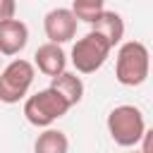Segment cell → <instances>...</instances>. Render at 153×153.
Here are the masks:
<instances>
[{
	"instance_id": "cell-1",
	"label": "cell",
	"mask_w": 153,
	"mask_h": 153,
	"mask_svg": "<svg viewBox=\"0 0 153 153\" xmlns=\"http://www.w3.org/2000/svg\"><path fill=\"white\" fill-rule=\"evenodd\" d=\"M151 72V53L141 41H127L117 50L115 76L122 86H141Z\"/></svg>"
},
{
	"instance_id": "cell-2",
	"label": "cell",
	"mask_w": 153,
	"mask_h": 153,
	"mask_svg": "<svg viewBox=\"0 0 153 153\" xmlns=\"http://www.w3.org/2000/svg\"><path fill=\"white\" fill-rule=\"evenodd\" d=\"M72 105L55 91V88H43L33 96H29L24 100V117L29 120V124L33 127H50L55 120H60L62 115H67Z\"/></svg>"
},
{
	"instance_id": "cell-3",
	"label": "cell",
	"mask_w": 153,
	"mask_h": 153,
	"mask_svg": "<svg viewBox=\"0 0 153 153\" xmlns=\"http://www.w3.org/2000/svg\"><path fill=\"white\" fill-rule=\"evenodd\" d=\"M108 131L115 143L120 146H136L146 131L143 112L134 105H117L108 115Z\"/></svg>"
},
{
	"instance_id": "cell-4",
	"label": "cell",
	"mask_w": 153,
	"mask_h": 153,
	"mask_svg": "<svg viewBox=\"0 0 153 153\" xmlns=\"http://www.w3.org/2000/svg\"><path fill=\"white\" fill-rule=\"evenodd\" d=\"M110 50L112 48L103 36H98L96 31H88L84 38H79L72 45V65L81 74H93V72H98L103 67Z\"/></svg>"
},
{
	"instance_id": "cell-5",
	"label": "cell",
	"mask_w": 153,
	"mask_h": 153,
	"mask_svg": "<svg viewBox=\"0 0 153 153\" xmlns=\"http://www.w3.org/2000/svg\"><path fill=\"white\" fill-rule=\"evenodd\" d=\"M33 84V65L29 60H12L0 69V100L12 105L19 103Z\"/></svg>"
},
{
	"instance_id": "cell-6",
	"label": "cell",
	"mask_w": 153,
	"mask_h": 153,
	"mask_svg": "<svg viewBox=\"0 0 153 153\" xmlns=\"http://www.w3.org/2000/svg\"><path fill=\"white\" fill-rule=\"evenodd\" d=\"M76 17L72 14V10H67V7H55V10H50L48 14H45V19H43V31H45V36H48V43H57V45H62V43H67V41H72L74 36H76Z\"/></svg>"
},
{
	"instance_id": "cell-7",
	"label": "cell",
	"mask_w": 153,
	"mask_h": 153,
	"mask_svg": "<svg viewBox=\"0 0 153 153\" xmlns=\"http://www.w3.org/2000/svg\"><path fill=\"white\" fill-rule=\"evenodd\" d=\"M29 43V26L22 19H7L0 24V55H19Z\"/></svg>"
},
{
	"instance_id": "cell-8",
	"label": "cell",
	"mask_w": 153,
	"mask_h": 153,
	"mask_svg": "<svg viewBox=\"0 0 153 153\" xmlns=\"http://www.w3.org/2000/svg\"><path fill=\"white\" fill-rule=\"evenodd\" d=\"M33 65L38 67V72H43L45 76L53 79V76H57V74L65 72L67 55H65L62 45H57V43H43L33 53Z\"/></svg>"
},
{
	"instance_id": "cell-9",
	"label": "cell",
	"mask_w": 153,
	"mask_h": 153,
	"mask_svg": "<svg viewBox=\"0 0 153 153\" xmlns=\"http://www.w3.org/2000/svg\"><path fill=\"white\" fill-rule=\"evenodd\" d=\"M91 31H96L98 36H103V38L110 43V48H115V45L122 43V38H124V22H122V17H120L117 12L103 10L100 17L93 22V29H91Z\"/></svg>"
},
{
	"instance_id": "cell-10",
	"label": "cell",
	"mask_w": 153,
	"mask_h": 153,
	"mask_svg": "<svg viewBox=\"0 0 153 153\" xmlns=\"http://www.w3.org/2000/svg\"><path fill=\"white\" fill-rule=\"evenodd\" d=\"M50 88H55L69 105H76V103L84 98V81H81L76 74H72V72H62V74L53 76Z\"/></svg>"
},
{
	"instance_id": "cell-11",
	"label": "cell",
	"mask_w": 153,
	"mask_h": 153,
	"mask_svg": "<svg viewBox=\"0 0 153 153\" xmlns=\"http://www.w3.org/2000/svg\"><path fill=\"white\" fill-rule=\"evenodd\" d=\"M67 151H69V141L60 129H45L43 134H38L33 143V153H67Z\"/></svg>"
},
{
	"instance_id": "cell-12",
	"label": "cell",
	"mask_w": 153,
	"mask_h": 153,
	"mask_svg": "<svg viewBox=\"0 0 153 153\" xmlns=\"http://www.w3.org/2000/svg\"><path fill=\"white\" fill-rule=\"evenodd\" d=\"M105 10V0H74L72 2V14L76 17V22H86V24H93L100 12Z\"/></svg>"
},
{
	"instance_id": "cell-13",
	"label": "cell",
	"mask_w": 153,
	"mask_h": 153,
	"mask_svg": "<svg viewBox=\"0 0 153 153\" xmlns=\"http://www.w3.org/2000/svg\"><path fill=\"white\" fill-rule=\"evenodd\" d=\"M14 12H17L14 0H0V24L7 22V19H14Z\"/></svg>"
},
{
	"instance_id": "cell-14",
	"label": "cell",
	"mask_w": 153,
	"mask_h": 153,
	"mask_svg": "<svg viewBox=\"0 0 153 153\" xmlns=\"http://www.w3.org/2000/svg\"><path fill=\"white\" fill-rule=\"evenodd\" d=\"M129 153H141V151H129Z\"/></svg>"
},
{
	"instance_id": "cell-15",
	"label": "cell",
	"mask_w": 153,
	"mask_h": 153,
	"mask_svg": "<svg viewBox=\"0 0 153 153\" xmlns=\"http://www.w3.org/2000/svg\"><path fill=\"white\" fill-rule=\"evenodd\" d=\"M0 62H2V57H0Z\"/></svg>"
}]
</instances>
